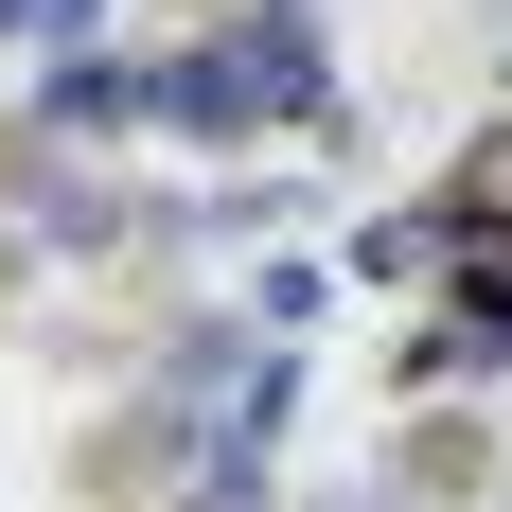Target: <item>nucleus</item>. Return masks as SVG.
I'll use <instances>...</instances> for the list:
<instances>
[{"mask_svg":"<svg viewBox=\"0 0 512 512\" xmlns=\"http://www.w3.org/2000/svg\"><path fill=\"white\" fill-rule=\"evenodd\" d=\"M177 512H265V495H248V477H195V495H177Z\"/></svg>","mask_w":512,"mask_h":512,"instance_id":"nucleus-1","label":"nucleus"}]
</instances>
